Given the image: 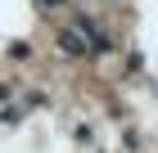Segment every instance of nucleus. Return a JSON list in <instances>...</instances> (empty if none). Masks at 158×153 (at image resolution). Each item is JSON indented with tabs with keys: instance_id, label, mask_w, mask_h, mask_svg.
<instances>
[{
	"instance_id": "f257e3e1",
	"label": "nucleus",
	"mask_w": 158,
	"mask_h": 153,
	"mask_svg": "<svg viewBox=\"0 0 158 153\" xmlns=\"http://www.w3.org/2000/svg\"><path fill=\"white\" fill-rule=\"evenodd\" d=\"M68 54H86V41H77V32H63V41H59Z\"/></svg>"
}]
</instances>
